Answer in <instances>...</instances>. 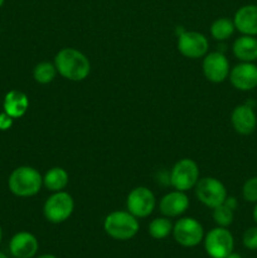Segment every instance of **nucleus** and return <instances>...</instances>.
<instances>
[{
  "label": "nucleus",
  "mask_w": 257,
  "mask_h": 258,
  "mask_svg": "<svg viewBox=\"0 0 257 258\" xmlns=\"http://www.w3.org/2000/svg\"><path fill=\"white\" fill-rule=\"evenodd\" d=\"M43 178L37 169L32 166H19L14 169L8 179V186L14 196L20 198L33 197L40 191Z\"/></svg>",
  "instance_id": "nucleus-2"
},
{
  "label": "nucleus",
  "mask_w": 257,
  "mask_h": 258,
  "mask_svg": "<svg viewBox=\"0 0 257 258\" xmlns=\"http://www.w3.org/2000/svg\"><path fill=\"white\" fill-rule=\"evenodd\" d=\"M75 202L71 194L66 191H55L45 201L43 207V214L50 223L59 224L67 221L73 213Z\"/></svg>",
  "instance_id": "nucleus-4"
},
{
  "label": "nucleus",
  "mask_w": 257,
  "mask_h": 258,
  "mask_svg": "<svg viewBox=\"0 0 257 258\" xmlns=\"http://www.w3.org/2000/svg\"><path fill=\"white\" fill-rule=\"evenodd\" d=\"M38 248L37 237L30 232H18L9 242V252L14 258H33Z\"/></svg>",
  "instance_id": "nucleus-14"
},
{
  "label": "nucleus",
  "mask_w": 257,
  "mask_h": 258,
  "mask_svg": "<svg viewBox=\"0 0 257 258\" xmlns=\"http://www.w3.org/2000/svg\"><path fill=\"white\" fill-rule=\"evenodd\" d=\"M236 29L243 35H257V5H243L236 12L233 18Z\"/></svg>",
  "instance_id": "nucleus-16"
},
{
  "label": "nucleus",
  "mask_w": 257,
  "mask_h": 258,
  "mask_svg": "<svg viewBox=\"0 0 257 258\" xmlns=\"http://www.w3.org/2000/svg\"><path fill=\"white\" fill-rule=\"evenodd\" d=\"M2 241H3V228L2 226H0V243H2Z\"/></svg>",
  "instance_id": "nucleus-30"
},
{
  "label": "nucleus",
  "mask_w": 257,
  "mask_h": 258,
  "mask_svg": "<svg viewBox=\"0 0 257 258\" xmlns=\"http://www.w3.org/2000/svg\"><path fill=\"white\" fill-rule=\"evenodd\" d=\"M226 258H242V257H241V254L236 253V252H231V253H229Z\"/></svg>",
  "instance_id": "nucleus-28"
},
{
  "label": "nucleus",
  "mask_w": 257,
  "mask_h": 258,
  "mask_svg": "<svg viewBox=\"0 0 257 258\" xmlns=\"http://www.w3.org/2000/svg\"><path fill=\"white\" fill-rule=\"evenodd\" d=\"M231 123L239 135H251L257 126V116L253 107L247 103L236 106L231 113Z\"/></svg>",
  "instance_id": "nucleus-13"
},
{
  "label": "nucleus",
  "mask_w": 257,
  "mask_h": 258,
  "mask_svg": "<svg viewBox=\"0 0 257 258\" xmlns=\"http://www.w3.org/2000/svg\"><path fill=\"white\" fill-rule=\"evenodd\" d=\"M173 232V223L168 217L155 218L149 224V234L155 239H164Z\"/></svg>",
  "instance_id": "nucleus-21"
},
{
  "label": "nucleus",
  "mask_w": 257,
  "mask_h": 258,
  "mask_svg": "<svg viewBox=\"0 0 257 258\" xmlns=\"http://www.w3.org/2000/svg\"><path fill=\"white\" fill-rule=\"evenodd\" d=\"M242 243L249 251H257V227H249L244 231Z\"/></svg>",
  "instance_id": "nucleus-25"
},
{
  "label": "nucleus",
  "mask_w": 257,
  "mask_h": 258,
  "mask_svg": "<svg viewBox=\"0 0 257 258\" xmlns=\"http://www.w3.org/2000/svg\"><path fill=\"white\" fill-rule=\"evenodd\" d=\"M55 75H57V68L50 62L38 63L33 71V77L40 85L50 83L55 78Z\"/></svg>",
  "instance_id": "nucleus-22"
},
{
  "label": "nucleus",
  "mask_w": 257,
  "mask_h": 258,
  "mask_svg": "<svg viewBox=\"0 0 257 258\" xmlns=\"http://www.w3.org/2000/svg\"><path fill=\"white\" fill-rule=\"evenodd\" d=\"M156 206L155 196L146 186H138L128 193L126 199L127 212L136 218H146L154 212Z\"/></svg>",
  "instance_id": "nucleus-9"
},
{
  "label": "nucleus",
  "mask_w": 257,
  "mask_h": 258,
  "mask_svg": "<svg viewBox=\"0 0 257 258\" xmlns=\"http://www.w3.org/2000/svg\"><path fill=\"white\" fill-rule=\"evenodd\" d=\"M242 197L248 203H257V176L247 179L242 186Z\"/></svg>",
  "instance_id": "nucleus-24"
},
{
  "label": "nucleus",
  "mask_w": 257,
  "mask_h": 258,
  "mask_svg": "<svg viewBox=\"0 0 257 258\" xmlns=\"http://www.w3.org/2000/svg\"><path fill=\"white\" fill-rule=\"evenodd\" d=\"M213 219L218 227H224L227 228L233 223L234 219V211L229 208L226 203L221 204V206L213 208Z\"/></svg>",
  "instance_id": "nucleus-23"
},
{
  "label": "nucleus",
  "mask_w": 257,
  "mask_h": 258,
  "mask_svg": "<svg viewBox=\"0 0 257 258\" xmlns=\"http://www.w3.org/2000/svg\"><path fill=\"white\" fill-rule=\"evenodd\" d=\"M232 52L241 62H254L257 60V38L242 34L234 40Z\"/></svg>",
  "instance_id": "nucleus-18"
},
{
  "label": "nucleus",
  "mask_w": 257,
  "mask_h": 258,
  "mask_svg": "<svg viewBox=\"0 0 257 258\" xmlns=\"http://www.w3.org/2000/svg\"><path fill=\"white\" fill-rule=\"evenodd\" d=\"M199 180V168L191 159H181L170 171V184L175 190L193 189Z\"/></svg>",
  "instance_id": "nucleus-7"
},
{
  "label": "nucleus",
  "mask_w": 257,
  "mask_h": 258,
  "mask_svg": "<svg viewBox=\"0 0 257 258\" xmlns=\"http://www.w3.org/2000/svg\"><path fill=\"white\" fill-rule=\"evenodd\" d=\"M236 30L233 20L228 18H219L211 25V34L216 40H227Z\"/></svg>",
  "instance_id": "nucleus-20"
},
{
  "label": "nucleus",
  "mask_w": 257,
  "mask_h": 258,
  "mask_svg": "<svg viewBox=\"0 0 257 258\" xmlns=\"http://www.w3.org/2000/svg\"><path fill=\"white\" fill-rule=\"evenodd\" d=\"M13 121H14V118L8 115L7 112L0 113V130H9L13 126Z\"/></svg>",
  "instance_id": "nucleus-26"
},
{
  "label": "nucleus",
  "mask_w": 257,
  "mask_h": 258,
  "mask_svg": "<svg viewBox=\"0 0 257 258\" xmlns=\"http://www.w3.org/2000/svg\"><path fill=\"white\" fill-rule=\"evenodd\" d=\"M37 258H57L54 254H42V256L37 257Z\"/></svg>",
  "instance_id": "nucleus-29"
},
{
  "label": "nucleus",
  "mask_w": 257,
  "mask_h": 258,
  "mask_svg": "<svg viewBox=\"0 0 257 258\" xmlns=\"http://www.w3.org/2000/svg\"><path fill=\"white\" fill-rule=\"evenodd\" d=\"M208 39L199 32H183L178 38L179 52L190 59L204 57L208 53Z\"/></svg>",
  "instance_id": "nucleus-10"
},
{
  "label": "nucleus",
  "mask_w": 257,
  "mask_h": 258,
  "mask_svg": "<svg viewBox=\"0 0 257 258\" xmlns=\"http://www.w3.org/2000/svg\"><path fill=\"white\" fill-rule=\"evenodd\" d=\"M68 180H70V176L67 171L63 168L55 166V168L49 169L43 176V185L48 190L55 193V191H62L68 185Z\"/></svg>",
  "instance_id": "nucleus-19"
},
{
  "label": "nucleus",
  "mask_w": 257,
  "mask_h": 258,
  "mask_svg": "<svg viewBox=\"0 0 257 258\" xmlns=\"http://www.w3.org/2000/svg\"><path fill=\"white\" fill-rule=\"evenodd\" d=\"M229 81L236 90L252 91L257 87V66L253 62H241L229 71Z\"/></svg>",
  "instance_id": "nucleus-12"
},
{
  "label": "nucleus",
  "mask_w": 257,
  "mask_h": 258,
  "mask_svg": "<svg viewBox=\"0 0 257 258\" xmlns=\"http://www.w3.org/2000/svg\"><path fill=\"white\" fill-rule=\"evenodd\" d=\"M103 229L116 241H128L138 234L140 229L138 218L125 211H116L108 214L103 221Z\"/></svg>",
  "instance_id": "nucleus-3"
},
{
  "label": "nucleus",
  "mask_w": 257,
  "mask_h": 258,
  "mask_svg": "<svg viewBox=\"0 0 257 258\" xmlns=\"http://www.w3.org/2000/svg\"><path fill=\"white\" fill-rule=\"evenodd\" d=\"M229 62L221 52L207 53L203 59V73L209 82L222 83L229 76Z\"/></svg>",
  "instance_id": "nucleus-11"
},
{
  "label": "nucleus",
  "mask_w": 257,
  "mask_h": 258,
  "mask_svg": "<svg viewBox=\"0 0 257 258\" xmlns=\"http://www.w3.org/2000/svg\"><path fill=\"white\" fill-rule=\"evenodd\" d=\"M252 217H253V221H254V223L257 224V203L254 204L253 212H252Z\"/></svg>",
  "instance_id": "nucleus-27"
},
{
  "label": "nucleus",
  "mask_w": 257,
  "mask_h": 258,
  "mask_svg": "<svg viewBox=\"0 0 257 258\" xmlns=\"http://www.w3.org/2000/svg\"><path fill=\"white\" fill-rule=\"evenodd\" d=\"M54 66L62 77L75 82L86 80L91 72L88 58L75 48L60 49L54 58Z\"/></svg>",
  "instance_id": "nucleus-1"
},
{
  "label": "nucleus",
  "mask_w": 257,
  "mask_h": 258,
  "mask_svg": "<svg viewBox=\"0 0 257 258\" xmlns=\"http://www.w3.org/2000/svg\"><path fill=\"white\" fill-rule=\"evenodd\" d=\"M188 208L189 198L186 197L185 191L180 190H174L165 194L159 203V209H160L161 214L168 218L181 216L183 213H185Z\"/></svg>",
  "instance_id": "nucleus-15"
},
{
  "label": "nucleus",
  "mask_w": 257,
  "mask_h": 258,
  "mask_svg": "<svg viewBox=\"0 0 257 258\" xmlns=\"http://www.w3.org/2000/svg\"><path fill=\"white\" fill-rule=\"evenodd\" d=\"M194 188H196V196L199 202L212 209L223 204L228 197L223 183L212 176L199 179Z\"/></svg>",
  "instance_id": "nucleus-6"
},
{
  "label": "nucleus",
  "mask_w": 257,
  "mask_h": 258,
  "mask_svg": "<svg viewBox=\"0 0 257 258\" xmlns=\"http://www.w3.org/2000/svg\"><path fill=\"white\" fill-rule=\"evenodd\" d=\"M173 237L178 244L186 248L196 247L203 241L204 231L202 224L190 217L180 218L173 226Z\"/></svg>",
  "instance_id": "nucleus-8"
},
{
  "label": "nucleus",
  "mask_w": 257,
  "mask_h": 258,
  "mask_svg": "<svg viewBox=\"0 0 257 258\" xmlns=\"http://www.w3.org/2000/svg\"><path fill=\"white\" fill-rule=\"evenodd\" d=\"M3 107H4V112L12 116L13 118H19L24 116L28 111L29 100H28V96L22 91L12 90L5 95Z\"/></svg>",
  "instance_id": "nucleus-17"
},
{
  "label": "nucleus",
  "mask_w": 257,
  "mask_h": 258,
  "mask_svg": "<svg viewBox=\"0 0 257 258\" xmlns=\"http://www.w3.org/2000/svg\"><path fill=\"white\" fill-rule=\"evenodd\" d=\"M204 249L211 258H226L234 248V239L224 227H217L204 237Z\"/></svg>",
  "instance_id": "nucleus-5"
},
{
  "label": "nucleus",
  "mask_w": 257,
  "mask_h": 258,
  "mask_svg": "<svg viewBox=\"0 0 257 258\" xmlns=\"http://www.w3.org/2000/svg\"><path fill=\"white\" fill-rule=\"evenodd\" d=\"M4 3H5V0H0V8H2L3 5H4Z\"/></svg>",
  "instance_id": "nucleus-32"
},
{
  "label": "nucleus",
  "mask_w": 257,
  "mask_h": 258,
  "mask_svg": "<svg viewBox=\"0 0 257 258\" xmlns=\"http://www.w3.org/2000/svg\"><path fill=\"white\" fill-rule=\"evenodd\" d=\"M0 258H8V256H7V254L4 253V252L0 251Z\"/></svg>",
  "instance_id": "nucleus-31"
}]
</instances>
